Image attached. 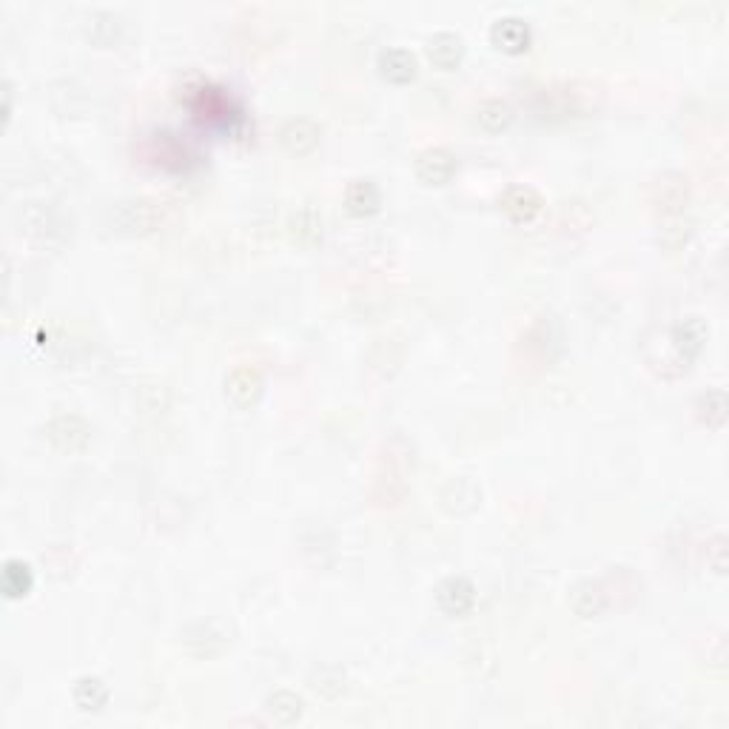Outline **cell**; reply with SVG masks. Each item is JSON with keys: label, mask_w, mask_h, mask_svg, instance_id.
<instances>
[{"label": "cell", "mask_w": 729, "mask_h": 729, "mask_svg": "<svg viewBox=\"0 0 729 729\" xmlns=\"http://www.w3.org/2000/svg\"><path fill=\"white\" fill-rule=\"evenodd\" d=\"M265 710L271 712L274 721H280V724H297L302 718V712H305V701H302L297 692L277 690L265 698Z\"/></svg>", "instance_id": "cell-23"}, {"label": "cell", "mask_w": 729, "mask_h": 729, "mask_svg": "<svg viewBox=\"0 0 729 729\" xmlns=\"http://www.w3.org/2000/svg\"><path fill=\"white\" fill-rule=\"evenodd\" d=\"M92 422L83 419L80 413H57L46 422L43 436L49 439V445L60 453H80L89 448L92 442Z\"/></svg>", "instance_id": "cell-3"}, {"label": "cell", "mask_w": 729, "mask_h": 729, "mask_svg": "<svg viewBox=\"0 0 729 729\" xmlns=\"http://www.w3.org/2000/svg\"><path fill=\"white\" fill-rule=\"evenodd\" d=\"M89 23H92V26H89V35H92L94 43H100V46L114 43L117 35H120V29H123V23H120V18H117L114 12H94Z\"/></svg>", "instance_id": "cell-25"}, {"label": "cell", "mask_w": 729, "mask_h": 729, "mask_svg": "<svg viewBox=\"0 0 729 729\" xmlns=\"http://www.w3.org/2000/svg\"><path fill=\"white\" fill-rule=\"evenodd\" d=\"M72 698L83 712H100L109 704V687L100 675H83L75 681Z\"/></svg>", "instance_id": "cell-21"}, {"label": "cell", "mask_w": 729, "mask_h": 729, "mask_svg": "<svg viewBox=\"0 0 729 729\" xmlns=\"http://www.w3.org/2000/svg\"><path fill=\"white\" fill-rule=\"evenodd\" d=\"M413 171H416V180L425 186H448L459 171V160L445 146H430L416 154Z\"/></svg>", "instance_id": "cell-4"}, {"label": "cell", "mask_w": 729, "mask_h": 729, "mask_svg": "<svg viewBox=\"0 0 729 729\" xmlns=\"http://www.w3.org/2000/svg\"><path fill=\"white\" fill-rule=\"evenodd\" d=\"M667 337L673 342V348L678 351V356L687 359V362H692L695 356L704 351V345H707V339H710V325H707V319L704 317L690 314V317L678 319L673 328L667 331Z\"/></svg>", "instance_id": "cell-8"}, {"label": "cell", "mask_w": 729, "mask_h": 729, "mask_svg": "<svg viewBox=\"0 0 729 729\" xmlns=\"http://www.w3.org/2000/svg\"><path fill=\"white\" fill-rule=\"evenodd\" d=\"M570 607L579 618H599L610 607V593L601 579H581L570 590Z\"/></svg>", "instance_id": "cell-12"}, {"label": "cell", "mask_w": 729, "mask_h": 729, "mask_svg": "<svg viewBox=\"0 0 729 729\" xmlns=\"http://www.w3.org/2000/svg\"><path fill=\"white\" fill-rule=\"evenodd\" d=\"M382 206V191L376 186L371 177H354L348 186H345V211L351 217H371Z\"/></svg>", "instance_id": "cell-14"}, {"label": "cell", "mask_w": 729, "mask_h": 729, "mask_svg": "<svg viewBox=\"0 0 729 729\" xmlns=\"http://www.w3.org/2000/svg\"><path fill=\"white\" fill-rule=\"evenodd\" d=\"M502 211L507 214V220L516 225L533 223L539 214L544 211L542 194L527 183H513L505 188L502 194Z\"/></svg>", "instance_id": "cell-7"}, {"label": "cell", "mask_w": 729, "mask_h": 729, "mask_svg": "<svg viewBox=\"0 0 729 729\" xmlns=\"http://www.w3.org/2000/svg\"><path fill=\"white\" fill-rule=\"evenodd\" d=\"M265 388V379H262L260 368L254 365H237L231 368L225 376V396L237 405V408H251L257 405Z\"/></svg>", "instance_id": "cell-9"}, {"label": "cell", "mask_w": 729, "mask_h": 729, "mask_svg": "<svg viewBox=\"0 0 729 729\" xmlns=\"http://www.w3.org/2000/svg\"><path fill=\"white\" fill-rule=\"evenodd\" d=\"M707 559H710V567L718 573V576H724L727 573V539L724 536H715L707 547Z\"/></svg>", "instance_id": "cell-26"}, {"label": "cell", "mask_w": 729, "mask_h": 729, "mask_svg": "<svg viewBox=\"0 0 729 729\" xmlns=\"http://www.w3.org/2000/svg\"><path fill=\"white\" fill-rule=\"evenodd\" d=\"M433 599L436 607L450 618L468 616L470 610L476 607V584L468 576H448L436 584L433 590Z\"/></svg>", "instance_id": "cell-5"}, {"label": "cell", "mask_w": 729, "mask_h": 729, "mask_svg": "<svg viewBox=\"0 0 729 729\" xmlns=\"http://www.w3.org/2000/svg\"><path fill=\"white\" fill-rule=\"evenodd\" d=\"M12 97H15V86L6 80L3 83V123H9V117H12Z\"/></svg>", "instance_id": "cell-27"}, {"label": "cell", "mask_w": 729, "mask_h": 729, "mask_svg": "<svg viewBox=\"0 0 729 729\" xmlns=\"http://www.w3.org/2000/svg\"><path fill=\"white\" fill-rule=\"evenodd\" d=\"M439 499H442V505H445L448 513L468 516V513H473V510L479 507V502H482V490L473 485L470 479L459 476V479H450Z\"/></svg>", "instance_id": "cell-16"}, {"label": "cell", "mask_w": 729, "mask_h": 729, "mask_svg": "<svg viewBox=\"0 0 729 729\" xmlns=\"http://www.w3.org/2000/svg\"><path fill=\"white\" fill-rule=\"evenodd\" d=\"M0 587L6 599H23L32 593L35 587V570L32 564L23 559H6L3 570H0Z\"/></svg>", "instance_id": "cell-18"}, {"label": "cell", "mask_w": 729, "mask_h": 729, "mask_svg": "<svg viewBox=\"0 0 729 729\" xmlns=\"http://www.w3.org/2000/svg\"><path fill=\"white\" fill-rule=\"evenodd\" d=\"M695 419L712 430H721L729 419V396L724 388H710L695 399Z\"/></svg>", "instance_id": "cell-19"}, {"label": "cell", "mask_w": 729, "mask_h": 729, "mask_svg": "<svg viewBox=\"0 0 729 729\" xmlns=\"http://www.w3.org/2000/svg\"><path fill=\"white\" fill-rule=\"evenodd\" d=\"M513 117H516L513 106L502 97H490L485 103H479V109H476V123L487 134H502L513 123Z\"/></svg>", "instance_id": "cell-22"}, {"label": "cell", "mask_w": 729, "mask_h": 729, "mask_svg": "<svg viewBox=\"0 0 729 729\" xmlns=\"http://www.w3.org/2000/svg\"><path fill=\"white\" fill-rule=\"evenodd\" d=\"M183 644L188 647V653L197 655V658H214V655H220L225 650V636L214 624L197 621V624L186 627Z\"/></svg>", "instance_id": "cell-17"}, {"label": "cell", "mask_w": 729, "mask_h": 729, "mask_svg": "<svg viewBox=\"0 0 729 729\" xmlns=\"http://www.w3.org/2000/svg\"><path fill=\"white\" fill-rule=\"evenodd\" d=\"M692 228H695V223H692L687 211L684 214H664V217H658L655 240H658L661 248H667V251H678V248H684V245L690 243Z\"/></svg>", "instance_id": "cell-20"}, {"label": "cell", "mask_w": 729, "mask_h": 729, "mask_svg": "<svg viewBox=\"0 0 729 729\" xmlns=\"http://www.w3.org/2000/svg\"><path fill=\"white\" fill-rule=\"evenodd\" d=\"M428 57L433 66H439V69H456L459 63H462V57H465V40L462 35H456V32H433L428 38Z\"/></svg>", "instance_id": "cell-15"}, {"label": "cell", "mask_w": 729, "mask_h": 729, "mask_svg": "<svg viewBox=\"0 0 729 729\" xmlns=\"http://www.w3.org/2000/svg\"><path fill=\"white\" fill-rule=\"evenodd\" d=\"M319 140H322V129L311 117H291L282 123L280 143L291 157H305V154L317 151Z\"/></svg>", "instance_id": "cell-10"}, {"label": "cell", "mask_w": 729, "mask_h": 729, "mask_svg": "<svg viewBox=\"0 0 729 729\" xmlns=\"http://www.w3.org/2000/svg\"><path fill=\"white\" fill-rule=\"evenodd\" d=\"M291 234L300 245H314L322 237V217L314 208H302L291 220Z\"/></svg>", "instance_id": "cell-24"}, {"label": "cell", "mask_w": 729, "mask_h": 729, "mask_svg": "<svg viewBox=\"0 0 729 729\" xmlns=\"http://www.w3.org/2000/svg\"><path fill=\"white\" fill-rule=\"evenodd\" d=\"M490 40L507 55H519L530 46V23L519 15H502L490 23Z\"/></svg>", "instance_id": "cell-11"}, {"label": "cell", "mask_w": 729, "mask_h": 729, "mask_svg": "<svg viewBox=\"0 0 729 729\" xmlns=\"http://www.w3.org/2000/svg\"><path fill=\"white\" fill-rule=\"evenodd\" d=\"M653 206L658 217L664 214H684L690 206V183L684 174L667 171L653 183Z\"/></svg>", "instance_id": "cell-6"}, {"label": "cell", "mask_w": 729, "mask_h": 729, "mask_svg": "<svg viewBox=\"0 0 729 729\" xmlns=\"http://www.w3.org/2000/svg\"><path fill=\"white\" fill-rule=\"evenodd\" d=\"M376 69L379 75L385 77L388 83H396V86H405L411 83L416 72H419V63H416V55L411 49L405 46H388L382 49L379 57H376Z\"/></svg>", "instance_id": "cell-13"}, {"label": "cell", "mask_w": 729, "mask_h": 729, "mask_svg": "<svg viewBox=\"0 0 729 729\" xmlns=\"http://www.w3.org/2000/svg\"><path fill=\"white\" fill-rule=\"evenodd\" d=\"M413 442L402 433L391 436L382 448L379 465L374 473V499L379 505H399L408 490H411L413 476Z\"/></svg>", "instance_id": "cell-1"}, {"label": "cell", "mask_w": 729, "mask_h": 729, "mask_svg": "<svg viewBox=\"0 0 729 729\" xmlns=\"http://www.w3.org/2000/svg\"><path fill=\"white\" fill-rule=\"evenodd\" d=\"M112 223L123 234H154L163 225V208L149 197H129L112 208Z\"/></svg>", "instance_id": "cell-2"}]
</instances>
